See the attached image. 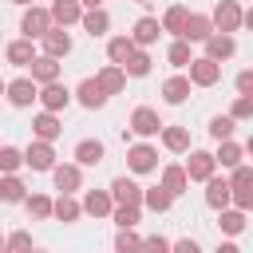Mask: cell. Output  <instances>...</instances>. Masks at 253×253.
<instances>
[{
  "instance_id": "obj_1",
  "label": "cell",
  "mask_w": 253,
  "mask_h": 253,
  "mask_svg": "<svg viewBox=\"0 0 253 253\" xmlns=\"http://www.w3.org/2000/svg\"><path fill=\"white\" fill-rule=\"evenodd\" d=\"M229 182V206H237V210H253V166H245V162H237L233 166V178H225Z\"/></svg>"
},
{
  "instance_id": "obj_2",
  "label": "cell",
  "mask_w": 253,
  "mask_h": 253,
  "mask_svg": "<svg viewBox=\"0 0 253 253\" xmlns=\"http://www.w3.org/2000/svg\"><path fill=\"white\" fill-rule=\"evenodd\" d=\"M186 67H190V75H186L190 87H213V83L221 79V63L210 59V55H198V59H190Z\"/></svg>"
},
{
  "instance_id": "obj_3",
  "label": "cell",
  "mask_w": 253,
  "mask_h": 253,
  "mask_svg": "<svg viewBox=\"0 0 253 253\" xmlns=\"http://www.w3.org/2000/svg\"><path fill=\"white\" fill-rule=\"evenodd\" d=\"M51 182H55L59 194H75L83 186V166L79 162H55L51 166Z\"/></svg>"
},
{
  "instance_id": "obj_4",
  "label": "cell",
  "mask_w": 253,
  "mask_h": 253,
  "mask_svg": "<svg viewBox=\"0 0 253 253\" xmlns=\"http://www.w3.org/2000/svg\"><path fill=\"white\" fill-rule=\"evenodd\" d=\"M47 28H51V16H47V8L24 4V16H20V32H24L28 40H40V36H43Z\"/></svg>"
},
{
  "instance_id": "obj_5",
  "label": "cell",
  "mask_w": 253,
  "mask_h": 253,
  "mask_svg": "<svg viewBox=\"0 0 253 253\" xmlns=\"http://www.w3.org/2000/svg\"><path fill=\"white\" fill-rule=\"evenodd\" d=\"M36 91H40V83H36L32 75H20V79L4 83V95H8L12 107H32V103H36Z\"/></svg>"
},
{
  "instance_id": "obj_6",
  "label": "cell",
  "mask_w": 253,
  "mask_h": 253,
  "mask_svg": "<svg viewBox=\"0 0 253 253\" xmlns=\"http://www.w3.org/2000/svg\"><path fill=\"white\" fill-rule=\"evenodd\" d=\"M210 24H213V32H237V28H241V4H237V0H221V4L213 8Z\"/></svg>"
},
{
  "instance_id": "obj_7",
  "label": "cell",
  "mask_w": 253,
  "mask_h": 253,
  "mask_svg": "<svg viewBox=\"0 0 253 253\" xmlns=\"http://www.w3.org/2000/svg\"><path fill=\"white\" fill-rule=\"evenodd\" d=\"M36 99H40V107H43V111H63V107L71 103V91H67L59 79H51V83H40Z\"/></svg>"
},
{
  "instance_id": "obj_8",
  "label": "cell",
  "mask_w": 253,
  "mask_h": 253,
  "mask_svg": "<svg viewBox=\"0 0 253 253\" xmlns=\"http://www.w3.org/2000/svg\"><path fill=\"white\" fill-rule=\"evenodd\" d=\"M130 130H134L138 138H154V134L162 130L158 111H154V107H134V111H130Z\"/></svg>"
},
{
  "instance_id": "obj_9",
  "label": "cell",
  "mask_w": 253,
  "mask_h": 253,
  "mask_svg": "<svg viewBox=\"0 0 253 253\" xmlns=\"http://www.w3.org/2000/svg\"><path fill=\"white\" fill-rule=\"evenodd\" d=\"M24 166H32V170H51L55 166V150H51V142L47 138H36V142H28V150H24Z\"/></svg>"
},
{
  "instance_id": "obj_10",
  "label": "cell",
  "mask_w": 253,
  "mask_h": 253,
  "mask_svg": "<svg viewBox=\"0 0 253 253\" xmlns=\"http://www.w3.org/2000/svg\"><path fill=\"white\" fill-rule=\"evenodd\" d=\"M126 166H130L134 174H150V170H158V150H154L150 142H134V146L126 150Z\"/></svg>"
},
{
  "instance_id": "obj_11",
  "label": "cell",
  "mask_w": 253,
  "mask_h": 253,
  "mask_svg": "<svg viewBox=\"0 0 253 253\" xmlns=\"http://www.w3.org/2000/svg\"><path fill=\"white\" fill-rule=\"evenodd\" d=\"M182 170H186V178H190V182H206V178L217 170V162H213V154H210V150H190V158H186V166H182Z\"/></svg>"
},
{
  "instance_id": "obj_12",
  "label": "cell",
  "mask_w": 253,
  "mask_h": 253,
  "mask_svg": "<svg viewBox=\"0 0 253 253\" xmlns=\"http://www.w3.org/2000/svg\"><path fill=\"white\" fill-rule=\"evenodd\" d=\"M202 43H206V55H210V59H217V63H225V59L237 51V43H233V32H210Z\"/></svg>"
},
{
  "instance_id": "obj_13",
  "label": "cell",
  "mask_w": 253,
  "mask_h": 253,
  "mask_svg": "<svg viewBox=\"0 0 253 253\" xmlns=\"http://www.w3.org/2000/svg\"><path fill=\"white\" fill-rule=\"evenodd\" d=\"M47 16H51V24H55V28H71V24H79L83 4H79V0H51Z\"/></svg>"
},
{
  "instance_id": "obj_14",
  "label": "cell",
  "mask_w": 253,
  "mask_h": 253,
  "mask_svg": "<svg viewBox=\"0 0 253 253\" xmlns=\"http://www.w3.org/2000/svg\"><path fill=\"white\" fill-rule=\"evenodd\" d=\"M158 36H162V24H158L154 16H142V20H134V28H130L134 47H150V43H158Z\"/></svg>"
},
{
  "instance_id": "obj_15",
  "label": "cell",
  "mask_w": 253,
  "mask_h": 253,
  "mask_svg": "<svg viewBox=\"0 0 253 253\" xmlns=\"http://www.w3.org/2000/svg\"><path fill=\"white\" fill-rule=\"evenodd\" d=\"M32 130H36V138H47V142H55V138L63 134L59 111H40V115L32 119Z\"/></svg>"
},
{
  "instance_id": "obj_16",
  "label": "cell",
  "mask_w": 253,
  "mask_h": 253,
  "mask_svg": "<svg viewBox=\"0 0 253 253\" xmlns=\"http://www.w3.org/2000/svg\"><path fill=\"white\" fill-rule=\"evenodd\" d=\"M79 24H83V32H87L91 40H99V36H107V28H111V16H107V12H103V4H99V8H83Z\"/></svg>"
},
{
  "instance_id": "obj_17",
  "label": "cell",
  "mask_w": 253,
  "mask_h": 253,
  "mask_svg": "<svg viewBox=\"0 0 253 253\" xmlns=\"http://www.w3.org/2000/svg\"><path fill=\"white\" fill-rule=\"evenodd\" d=\"M40 40H43V55H55V59H63V55L71 51V36H67L63 28H55V24H51V28H47Z\"/></svg>"
},
{
  "instance_id": "obj_18",
  "label": "cell",
  "mask_w": 253,
  "mask_h": 253,
  "mask_svg": "<svg viewBox=\"0 0 253 253\" xmlns=\"http://www.w3.org/2000/svg\"><path fill=\"white\" fill-rule=\"evenodd\" d=\"M111 198H115V202H126V206H142V186L123 174V178L111 182Z\"/></svg>"
},
{
  "instance_id": "obj_19",
  "label": "cell",
  "mask_w": 253,
  "mask_h": 253,
  "mask_svg": "<svg viewBox=\"0 0 253 253\" xmlns=\"http://www.w3.org/2000/svg\"><path fill=\"white\" fill-rule=\"evenodd\" d=\"M79 206H83V213H91V217H107L111 206H115V198H111V190H87Z\"/></svg>"
},
{
  "instance_id": "obj_20",
  "label": "cell",
  "mask_w": 253,
  "mask_h": 253,
  "mask_svg": "<svg viewBox=\"0 0 253 253\" xmlns=\"http://www.w3.org/2000/svg\"><path fill=\"white\" fill-rule=\"evenodd\" d=\"M210 32H213V24H210V16H202V12H190L186 24H182V40H190V43H202Z\"/></svg>"
},
{
  "instance_id": "obj_21",
  "label": "cell",
  "mask_w": 253,
  "mask_h": 253,
  "mask_svg": "<svg viewBox=\"0 0 253 253\" xmlns=\"http://www.w3.org/2000/svg\"><path fill=\"white\" fill-rule=\"evenodd\" d=\"M4 55H8L12 67H28V63L36 59V40H28V36H24V40H12V43L4 47Z\"/></svg>"
},
{
  "instance_id": "obj_22",
  "label": "cell",
  "mask_w": 253,
  "mask_h": 253,
  "mask_svg": "<svg viewBox=\"0 0 253 253\" xmlns=\"http://www.w3.org/2000/svg\"><path fill=\"white\" fill-rule=\"evenodd\" d=\"M206 206L210 210H225L229 206V182L225 178H217V174L206 178Z\"/></svg>"
},
{
  "instance_id": "obj_23",
  "label": "cell",
  "mask_w": 253,
  "mask_h": 253,
  "mask_svg": "<svg viewBox=\"0 0 253 253\" xmlns=\"http://www.w3.org/2000/svg\"><path fill=\"white\" fill-rule=\"evenodd\" d=\"M95 83H99V87H103L107 95H119V91L126 87V71H123L119 63H107V67H103V71L95 75Z\"/></svg>"
},
{
  "instance_id": "obj_24",
  "label": "cell",
  "mask_w": 253,
  "mask_h": 253,
  "mask_svg": "<svg viewBox=\"0 0 253 253\" xmlns=\"http://www.w3.org/2000/svg\"><path fill=\"white\" fill-rule=\"evenodd\" d=\"M75 99H79V103H83L87 111H99V107L107 103V91H103V87H99L95 79H83V83L75 87Z\"/></svg>"
},
{
  "instance_id": "obj_25",
  "label": "cell",
  "mask_w": 253,
  "mask_h": 253,
  "mask_svg": "<svg viewBox=\"0 0 253 253\" xmlns=\"http://www.w3.org/2000/svg\"><path fill=\"white\" fill-rule=\"evenodd\" d=\"M158 186H162V190H170V194L178 198V194H186V190H190V178H186V170H182L178 162H170V166H162V182H158Z\"/></svg>"
},
{
  "instance_id": "obj_26",
  "label": "cell",
  "mask_w": 253,
  "mask_h": 253,
  "mask_svg": "<svg viewBox=\"0 0 253 253\" xmlns=\"http://www.w3.org/2000/svg\"><path fill=\"white\" fill-rule=\"evenodd\" d=\"M28 67H32V79H36V83H51V79H59V59H55V55H36Z\"/></svg>"
},
{
  "instance_id": "obj_27",
  "label": "cell",
  "mask_w": 253,
  "mask_h": 253,
  "mask_svg": "<svg viewBox=\"0 0 253 253\" xmlns=\"http://www.w3.org/2000/svg\"><path fill=\"white\" fill-rule=\"evenodd\" d=\"M119 67H123L126 75L142 79V75H150V51H146V47H134V51H130V55H126V59L119 63Z\"/></svg>"
},
{
  "instance_id": "obj_28",
  "label": "cell",
  "mask_w": 253,
  "mask_h": 253,
  "mask_svg": "<svg viewBox=\"0 0 253 253\" xmlns=\"http://www.w3.org/2000/svg\"><path fill=\"white\" fill-rule=\"evenodd\" d=\"M186 95H190V79H186V75H170V79L162 83V99H166L170 107L186 103Z\"/></svg>"
},
{
  "instance_id": "obj_29",
  "label": "cell",
  "mask_w": 253,
  "mask_h": 253,
  "mask_svg": "<svg viewBox=\"0 0 253 253\" xmlns=\"http://www.w3.org/2000/svg\"><path fill=\"white\" fill-rule=\"evenodd\" d=\"M158 134H162V146H166V150H174V154L190 150V130H186V126H166V123H162Z\"/></svg>"
},
{
  "instance_id": "obj_30",
  "label": "cell",
  "mask_w": 253,
  "mask_h": 253,
  "mask_svg": "<svg viewBox=\"0 0 253 253\" xmlns=\"http://www.w3.org/2000/svg\"><path fill=\"white\" fill-rule=\"evenodd\" d=\"M75 162H79V166H99V162H103V142H99V138L75 142Z\"/></svg>"
},
{
  "instance_id": "obj_31",
  "label": "cell",
  "mask_w": 253,
  "mask_h": 253,
  "mask_svg": "<svg viewBox=\"0 0 253 253\" xmlns=\"http://www.w3.org/2000/svg\"><path fill=\"white\" fill-rule=\"evenodd\" d=\"M217 142H221V146H217V154H213V162H217V166L233 170L237 162H245V158H241V154H245V146H237L233 138H217Z\"/></svg>"
},
{
  "instance_id": "obj_32",
  "label": "cell",
  "mask_w": 253,
  "mask_h": 253,
  "mask_svg": "<svg viewBox=\"0 0 253 253\" xmlns=\"http://www.w3.org/2000/svg\"><path fill=\"white\" fill-rule=\"evenodd\" d=\"M79 213H83V206L75 202V194H59L51 202V217H59V221H79Z\"/></svg>"
},
{
  "instance_id": "obj_33",
  "label": "cell",
  "mask_w": 253,
  "mask_h": 253,
  "mask_svg": "<svg viewBox=\"0 0 253 253\" xmlns=\"http://www.w3.org/2000/svg\"><path fill=\"white\" fill-rule=\"evenodd\" d=\"M142 206L154 210V213H166V210L174 206V194L162 190V186H150V190H142Z\"/></svg>"
},
{
  "instance_id": "obj_34",
  "label": "cell",
  "mask_w": 253,
  "mask_h": 253,
  "mask_svg": "<svg viewBox=\"0 0 253 253\" xmlns=\"http://www.w3.org/2000/svg\"><path fill=\"white\" fill-rule=\"evenodd\" d=\"M138 210H142V206H126V202H115L107 217H111L119 229H134V225H138Z\"/></svg>"
},
{
  "instance_id": "obj_35",
  "label": "cell",
  "mask_w": 253,
  "mask_h": 253,
  "mask_svg": "<svg viewBox=\"0 0 253 253\" xmlns=\"http://www.w3.org/2000/svg\"><path fill=\"white\" fill-rule=\"evenodd\" d=\"M186 16H190V8H186V4H170V8H166V16H162L158 24H162V32H170V36H182V24H186Z\"/></svg>"
},
{
  "instance_id": "obj_36",
  "label": "cell",
  "mask_w": 253,
  "mask_h": 253,
  "mask_svg": "<svg viewBox=\"0 0 253 253\" xmlns=\"http://www.w3.org/2000/svg\"><path fill=\"white\" fill-rule=\"evenodd\" d=\"M24 210H28L36 221H47V217H51V198H47V194H24Z\"/></svg>"
},
{
  "instance_id": "obj_37",
  "label": "cell",
  "mask_w": 253,
  "mask_h": 253,
  "mask_svg": "<svg viewBox=\"0 0 253 253\" xmlns=\"http://www.w3.org/2000/svg\"><path fill=\"white\" fill-rule=\"evenodd\" d=\"M28 186L16 178V174H0V202H24Z\"/></svg>"
},
{
  "instance_id": "obj_38",
  "label": "cell",
  "mask_w": 253,
  "mask_h": 253,
  "mask_svg": "<svg viewBox=\"0 0 253 253\" xmlns=\"http://www.w3.org/2000/svg\"><path fill=\"white\" fill-rule=\"evenodd\" d=\"M217 225H221V233L237 237V233L245 229V210H237V206L229 210V206H225V210H221V221H217Z\"/></svg>"
},
{
  "instance_id": "obj_39",
  "label": "cell",
  "mask_w": 253,
  "mask_h": 253,
  "mask_svg": "<svg viewBox=\"0 0 253 253\" xmlns=\"http://www.w3.org/2000/svg\"><path fill=\"white\" fill-rule=\"evenodd\" d=\"M166 59H170L174 67H186V63L194 59V51H190V40H182V36H174V43L166 47Z\"/></svg>"
},
{
  "instance_id": "obj_40",
  "label": "cell",
  "mask_w": 253,
  "mask_h": 253,
  "mask_svg": "<svg viewBox=\"0 0 253 253\" xmlns=\"http://www.w3.org/2000/svg\"><path fill=\"white\" fill-rule=\"evenodd\" d=\"M130 51H134V40H130V36H115V40L107 43V59H111V63H123Z\"/></svg>"
},
{
  "instance_id": "obj_41",
  "label": "cell",
  "mask_w": 253,
  "mask_h": 253,
  "mask_svg": "<svg viewBox=\"0 0 253 253\" xmlns=\"http://www.w3.org/2000/svg\"><path fill=\"white\" fill-rule=\"evenodd\" d=\"M24 166V150L16 146H0V174H16Z\"/></svg>"
},
{
  "instance_id": "obj_42",
  "label": "cell",
  "mask_w": 253,
  "mask_h": 253,
  "mask_svg": "<svg viewBox=\"0 0 253 253\" xmlns=\"http://www.w3.org/2000/svg\"><path fill=\"white\" fill-rule=\"evenodd\" d=\"M233 123H237L233 115H213L210 119V134L213 138H233Z\"/></svg>"
},
{
  "instance_id": "obj_43",
  "label": "cell",
  "mask_w": 253,
  "mask_h": 253,
  "mask_svg": "<svg viewBox=\"0 0 253 253\" xmlns=\"http://www.w3.org/2000/svg\"><path fill=\"white\" fill-rule=\"evenodd\" d=\"M142 245V237L134 233V229H119V237H115V249L119 253H126V249H138Z\"/></svg>"
},
{
  "instance_id": "obj_44",
  "label": "cell",
  "mask_w": 253,
  "mask_h": 253,
  "mask_svg": "<svg viewBox=\"0 0 253 253\" xmlns=\"http://www.w3.org/2000/svg\"><path fill=\"white\" fill-rule=\"evenodd\" d=\"M229 115H233V119H249V115H253V99H249V95H237Z\"/></svg>"
},
{
  "instance_id": "obj_45",
  "label": "cell",
  "mask_w": 253,
  "mask_h": 253,
  "mask_svg": "<svg viewBox=\"0 0 253 253\" xmlns=\"http://www.w3.org/2000/svg\"><path fill=\"white\" fill-rule=\"evenodd\" d=\"M4 245H8V249H32V233H24V229H16L12 237H4Z\"/></svg>"
},
{
  "instance_id": "obj_46",
  "label": "cell",
  "mask_w": 253,
  "mask_h": 253,
  "mask_svg": "<svg viewBox=\"0 0 253 253\" xmlns=\"http://www.w3.org/2000/svg\"><path fill=\"white\" fill-rule=\"evenodd\" d=\"M237 91H241V95L253 91V71H241V75H237Z\"/></svg>"
},
{
  "instance_id": "obj_47",
  "label": "cell",
  "mask_w": 253,
  "mask_h": 253,
  "mask_svg": "<svg viewBox=\"0 0 253 253\" xmlns=\"http://www.w3.org/2000/svg\"><path fill=\"white\" fill-rule=\"evenodd\" d=\"M138 249H170V241H166V237H142Z\"/></svg>"
},
{
  "instance_id": "obj_48",
  "label": "cell",
  "mask_w": 253,
  "mask_h": 253,
  "mask_svg": "<svg viewBox=\"0 0 253 253\" xmlns=\"http://www.w3.org/2000/svg\"><path fill=\"white\" fill-rule=\"evenodd\" d=\"M170 249H178V253H198V241H190V237H182V241H174Z\"/></svg>"
},
{
  "instance_id": "obj_49",
  "label": "cell",
  "mask_w": 253,
  "mask_h": 253,
  "mask_svg": "<svg viewBox=\"0 0 253 253\" xmlns=\"http://www.w3.org/2000/svg\"><path fill=\"white\" fill-rule=\"evenodd\" d=\"M79 4H83V8H99L103 0H79Z\"/></svg>"
},
{
  "instance_id": "obj_50",
  "label": "cell",
  "mask_w": 253,
  "mask_h": 253,
  "mask_svg": "<svg viewBox=\"0 0 253 253\" xmlns=\"http://www.w3.org/2000/svg\"><path fill=\"white\" fill-rule=\"evenodd\" d=\"M12 4H20V8H24V4H32V0H12Z\"/></svg>"
},
{
  "instance_id": "obj_51",
  "label": "cell",
  "mask_w": 253,
  "mask_h": 253,
  "mask_svg": "<svg viewBox=\"0 0 253 253\" xmlns=\"http://www.w3.org/2000/svg\"><path fill=\"white\" fill-rule=\"evenodd\" d=\"M134 4H150V0H134Z\"/></svg>"
},
{
  "instance_id": "obj_52",
  "label": "cell",
  "mask_w": 253,
  "mask_h": 253,
  "mask_svg": "<svg viewBox=\"0 0 253 253\" xmlns=\"http://www.w3.org/2000/svg\"><path fill=\"white\" fill-rule=\"evenodd\" d=\"M0 95H4V79H0Z\"/></svg>"
},
{
  "instance_id": "obj_53",
  "label": "cell",
  "mask_w": 253,
  "mask_h": 253,
  "mask_svg": "<svg viewBox=\"0 0 253 253\" xmlns=\"http://www.w3.org/2000/svg\"><path fill=\"white\" fill-rule=\"evenodd\" d=\"M0 249H4V237H0Z\"/></svg>"
}]
</instances>
